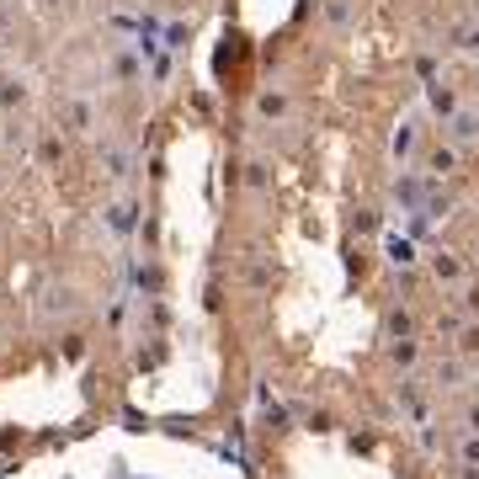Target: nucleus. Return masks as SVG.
<instances>
[{
  "instance_id": "1",
  "label": "nucleus",
  "mask_w": 479,
  "mask_h": 479,
  "mask_svg": "<svg viewBox=\"0 0 479 479\" xmlns=\"http://www.w3.org/2000/svg\"><path fill=\"white\" fill-rule=\"evenodd\" d=\"M11 479H240L229 463L165 437H96Z\"/></svg>"
}]
</instances>
